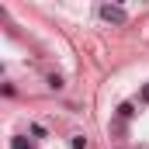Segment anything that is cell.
Returning a JSON list of instances; mask_svg holds the SVG:
<instances>
[{
	"mask_svg": "<svg viewBox=\"0 0 149 149\" xmlns=\"http://www.w3.org/2000/svg\"><path fill=\"white\" fill-rule=\"evenodd\" d=\"M101 17H104L108 24H125V21H128L125 7H118V3H101Z\"/></svg>",
	"mask_w": 149,
	"mask_h": 149,
	"instance_id": "1",
	"label": "cell"
},
{
	"mask_svg": "<svg viewBox=\"0 0 149 149\" xmlns=\"http://www.w3.org/2000/svg\"><path fill=\"white\" fill-rule=\"evenodd\" d=\"M118 114H121V118H132V114H135V104H132V101H125V104L118 108Z\"/></svg>",
	"mask_w": 149,
	"mask_h": 149,
	"instance_id": "2",
	"label": "cell"
},
{
	"mask_svg": "<svg viewBox=\"0 0 149 149\" xmlns=\"http://www.w3.org/2000/svg\"><path fill=\"white\" fill-rule=\"evenodd\" d=\"M10 149H31V146H28L21 135H14V139H10Z\"/></svg>",
	"mask_w": 149,
	"mask_h": 149,
	"instance_id": "3",
	"label": "cell"
},
{
	"mask_svg": "<svg viewBox=\"0 0 149 149\" xmlns=\"http://www.w3.org/2000/svg\"><path fill=\"white\" fill-rule=\"evenodd\" d=\"M73 149H87V135H73Z\"/></svg>",
	"mask_w": 149,
	"mask_h": 149,
	"instance_id": "4",
	"label": "cell"
},
{
	"mask_svg": "<svg viewBox=\"0 0 149 149\" xmlns=\"http://www.w3.org/2000/svg\"><path fill=\"white\" fill-rule=\"evenodd\" d=\"M49 87L52 90H63V76H49Z\"/></svg>",
	"mask_w": 149,
	"mask_h": 149,
	"instance_id": "5",
	"label": "cell"
},
{
	"mask_svg": "<svg viewBox=\"0 0 149 149\" xmlns=\"http://www.w3.org/2000/svg\"><path fill=\"white\" fill-rule=\"evenodd\" d=\"M142 104H149V87H142Z\"/></svg>",
	"mask_w": 149,
	"mask_h": 149,
	"instance_id": "6",
	"label": "cell"
}]
</instances>
